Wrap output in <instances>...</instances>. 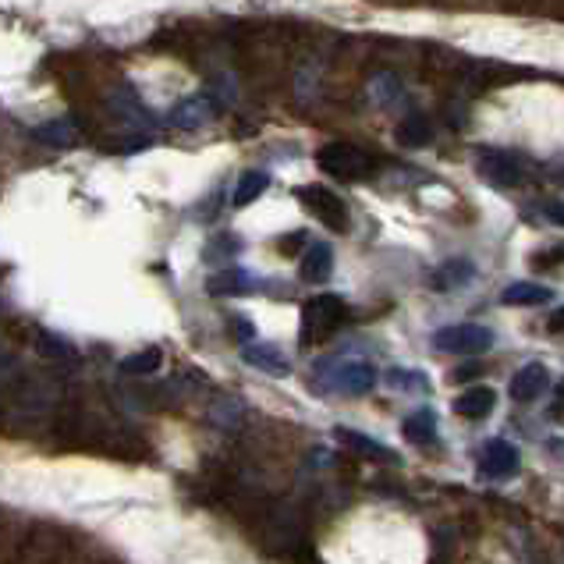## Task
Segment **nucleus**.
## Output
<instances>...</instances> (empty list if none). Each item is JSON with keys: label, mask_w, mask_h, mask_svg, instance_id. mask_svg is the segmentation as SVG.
<instances>
[{"label": "nucleus", "mask_w": 564, "mask_h": 564, "mask_svg": "<svg viewBox=\"0 0 564 564\" xmlns=\"http://www.w3.org/2000/svg\"><path fill=\"white\" fill-rule=\"evenodd\" d=\"M316 164L323 167L327 174L334 178H345V181H359L373 171V160H369L366 149L352 146V142H327V146L316 153Z\"/></svg>", "instance_id": "f257e3e1"}, {"label": "nucleus", "mask_w": 564, "mask_h": 564, "mask_svg": "<svg viewBox=\"0 0 564 564\" xmlns=\"http://www.w3.org/2000/svg\"><path fill=\"white\" fill-rule=\"evenodd\" d=\"M433 345L440 352H455V355H483L494 348V330L479 327V323H451V327H440L433 334Z\"/></svg>", "instance_id": "f03ea898"}, {"label": "nucleus", "mask_w": 564, "mask_h": 564, "mask_svg": "<svg viewBox=\"0 0 564 564\" xmlns=\"http://www.w3.org/2000/svg\"><path fill=\"white\" fill-rule=\"evenodd\" d=\"M476 171L486 185H494V188H518L525 181L522 164H518L511 153H504V149H479Z\"/></svg>", "instance_id": "7ed1b4c3"}, {"label": "nucleus", "mask_w": 564, "mask_h": 564, "mask_svg": "<svg viewBox=\"0 0 564 564\" xmlns=\"http://www.w3.org/2000/svg\"><path fill=\"white\" fill-rule=\"evenodd\" d=\"M298 196L309 206V213H316V220H323L327 228H334V231L348 228V206L337 192H330V188H323V185H309V188H302Z\"/></svg>", "instance_id": "20e7f679"}, {"label": "nucleus", "mask_w": 564, "mask_h": 564, "mask_svg": "<svg viewBox=\"0 0 564 564\" xmlns=\"http://www.w3.org/2000/svg\"><path fill=\"white\" fill-rule=\"evenodd\" d=\"M522 465V455L518 447L508 444V440H486L483 455H479V476L486 479H511Z\"/></svg>", "instance_id": "39448f33"}, {"label": "nucleus", "mask_w": 564, "mask_h": 564, "mask_svg": "<svg viewBox=\"0 0 564 564\" xmlns=\"http://www.w3.org/2000/svg\"><path fill=\"white\" fill-rule=\"evenodd\" d=\"M213 114H217V103H213L210 96H203V93L185 96V100L171 110V125L181 128V132H196V128L210 125Z\"/></svg>", "instance_id": "423d86ee"}, {"label": "nucleus", "mask_w": 564, "mask_h": 564, "mask_svg": "<svg viewBox=\"0 0 564 564\" xmlns=\"http://www.w3.org/2000/svg\"><path fill=\"white\" fill-rule=\"evenodd\" d=\"M550 384V369L543 366V362H525L522 369H518L515 376H511V384H508V394L511 401H536L543 391H547Z\"/></svg>", "instance_id": "0eeeda50"}, {"label": "nucleus", "mask_w": 564, "mask_h": 564, "mask_svg": "<svg viewBox=\"0 0 564 564\" xmlns=\"http://www.w3.org/2000/svg\"><path fill=\"white\" fill-rule=\"evenodd\" d=\"M376 387V369L362 359L352 362H341L334 373V391H345V394H369Z\"/></svg>", "instance_id": "6e6552de"}, {"label": "nucleus", "mask_w": 564, "mask_h": 564, "mask_svg": "<svg viewBox=\"0 0 564 564\" xmlns=\"http://www.w3.org/2000/svg\"><path fill=\"white\" fill-rule=\"evenodd\" d=\"M341 320H345V298L316 295L313 302H306V330L316 323V330H320V334H327V330H334Z\"/></svg>", "instance_id": "1a4fd4ad"}, {"label": "nucleus", "mask_w": 564, "mask_h": 564, "mask_svg": "<svg viewBox=\"0 0 564 564\" xmlns=\"http://www.w3.org/2000/svg\"><path fill=\"white\" fill-rule=\"evenodd\" d=\"M298 274L306 284H323L334 274V249L327 242H313L302 252V263H298Z\"/></svg>", "instance_id": "9d476101"}, {"label": "nucleus", "mask_w": 564, "mask_h": 564, "mask_svg": "<svg viewBox=\"0 0 564 564\" xmlns=\"http://www.w3.org/2000/svg\"><path fill=\"white\" fill-rule=\"evenodd\" d=\"M242 359L249 362V366H256L259 373H270V376L291 373V359L277 345H259V341H252V345L242 348Z\"/></svg>", "instance_id": "9b49d317"}, {"label": "nucleus", "mask_w": 564, "mask_h": 564, "mask_svg": "<svg viewBox=\"0 0 564 564\" xmlns=\"http://www.w3.org/2000/svg\"><path fill=\"white\" fill-rule=\"evenodd\" d=\"M494 401H497V394L490 391V387H469V391H462L455 398V412L462 419H486L490 412H494Z\"/></svg>", "instance_id": "f8f14e48"}, {"label": "nucleus", "mask_w": 564, "mask_h": 564, "mask_svg": "<svg viewBox=\"0 0 564 564\" xmlns=\"http://www.w3.org/2000/svg\"><path fill=\"white\" fill-rule=\"evenodd\" d=\"M32 139L40 142V146H54V149H68L79 142V128H75V121L71 118H57V121H47V125L32 128Z\"/></svg>", "instance_id": "ddd939ff"}, {"label": "nucleus", "mask_w": 564, "mask_h": 564, "mask_svg": "<svg viewBox=\"0 0 564 564\" xmlns=\"http://www.w3.org/2000/svg\"><path fill=\"white\" fill-rule=\"evenodd\" d=\"M394 139H398L401 146H408V149L430 146V139H433L430 118H426V114H408V118H401L398 128H394Z\"/></svg>", "instance_id": "4468645a"}, {"label": "nucleus", "mask_w": 564, "mask_h": 564, "mask_svg": "<svg viewBox=\"0 0 564 564\" xmlns=\"http://www.w3.org/2000/svg\"><path fill=\"white\" fill-rule=\"evenodd\" d=\"M501 302L504 306H543V302H550V288L536 281H511L501 291Z\"/></svg>", "instance_id": "2eb2a0df"}, {"label": "nucleus", "mask_w": 564, "mask_h": 564, "mask_svg": "<svg viewBox=\"0 0 564 564\" xmlns=\"http://www.w3.org/2000/svg\"><path fill=\"white\" fill-rule=\"evenodd\" d=\"M405 440H412V444H419V447H426V444H433L437 440V416H433V408H416L412 416L405 419Z\"/></svg>", "instance_id": "dca6fc26"}, {"label": "nucleus", "mask_w": 564, "mask_h": 564, "mask_svg": "<svg viewBox=\"0 0 564 564\" xmlns=\"http://www.w3.org/2000/svg\"><path fill=\"white\" fill-rule=\"evenodd\" d=\"M337 440L345 447H352V451H359V455H366V458H376V462H391V447H384L380 440H373V437H366V433H359V430H348V426H337Z\"/></svg>", "instance_id": "f3484780"}, {"label": "nucleus", "mask_w": 564, "mask_h": 564, "mask_svg": "<svg viewBox=\"0 0 564 564\" xmlns=\"http://www.w3.org/2000/svg\"><path fill=\"white\" fill-rule=\"evenodd\" d=\"M252 288H256V277L245 274V270H238V267L210 277V295H249Z\"/></svg>", "instance_id": "a211bd4d"}, {"label": "nucleus", "mask_w": 564, "mask_h": 564, "mask_svg": "<svg viewBox=\"0 0 564 564\" xmlns=\"http://www.w3.org/2000/svg\"><path fill=\"white\" fill-rule=\"evenodd\" d=\"M267 188H270V174L267 171H245L242 178H238L231 203H235V206H249V203H256V199L263 196Z\"/></svg>", "instance_id": "6ab92c4d"}, {"label": "nucleus", "mask_w": 564, "mask_h": 564, "mask_svg": "<svg viewBox=\"0 0 564 564\" xmlns=\"http://www.w3.org/2000/svg\"><path fill=\"white\" fill-rule=\"evenodd\" d=\"M369 96H373L376 107H394L401 100V79L391 71H380L369 79Z\"/></svg>", "instance_id": "aec40b11"}, {"label": "nucleus", "mask_w": 564, "mask_h": 564, "mask_svg": "<svg viewBox=\"0 0 564 564\" xmlns=\"http://www.w3.org/2000/svg\"><path fill=\"white\" fill-rule=\"evenodd\" d=\"M472 263L469 259H451V263H444V267L433 274V288L437 291H451V288H458V284H465V281H472Z\"/></svg>", "instance_id": "412c9836"}, {"label": "nucleus", "mask_w": 564, "mask_h": 564, "mask_svg": "<svg viewBox=\"0 0 564 564\" xmlns=\"http://www.w3.org/2000/svg\"><path fill=\"white\" fill-rule=\"evenodd\" d=\"M160 362H164V352H160V348H146V352L128 355V359L121 362V373H128V376H149V373H157Z\"/></svg>", "instance_id": "4be33fe9"}, {"label": "nucleus", "mask_w": 564, "mask_h": 564, "mask_svg": "<svg viewBox=\"0 0 564 564\" xmlns=\"http://www.w3.org/2000/svg\"><path fill=\"white\" fill-rule=\"evenodd\" d=\"M387 384H391L394 391H430V384H426V376L419 373V369H391V373H387Z\"/></svg>", "instance_id": "5701e85b"}, {"label": "nucleus", "mask_w": 564, "mask_h": 564, "mask_svg": "<svg viewBox=\"0 0 564 564\" xmlns=\"http://www.w3.org/2000/svg\"><path fill=\"white\" fill-rule=\"evenodd\" d=\"M40 348H43V352H47V355H54V359H68V348H64V341H61V337H54V334H47V330H43V334H40Z\"/></svg>", "instance_id": "b1692460"}, {"label": "nucleus", "mask_w": 564, "mask_h": 564, "mask_svg": "<svg viewBox=\"0 0 564 564\" xmlns=\"http://www.w3.org/2000/svg\"><path fill=\"white\" fill-rule=\"evenodd\" d=\"M231 330H235V337L242 345H252V337H256V330H252V323L245 316H231Z\"/></svg>", "instance_id": "393cba45"}, {"label": "nucleus", "mask_w": 564, "mask_h": 564, "mask_svg": "<svg viewBox=\"0 0 564 564\" xmlns=\"http://www.w3.org/2000/svg\"><path fill=\"white\" fill-rule=\"evenodd\" d=\"M547 217L554 220L557 228H564V203H547Z\"/></svg>", "instance_id": "a878e982"}, {"label": "nucleus", "mask_w": 564, "mask_h": 564, "mask_svg": "<svg viewBox=\"0 0 564 564\" xmlns=\"http://www.w3.org/2000/svg\"><path fill=\"white\" fill-rule=\"evenodd\" d=\"M476 376H479V366H458L455 369V384H458V380H476Z\"/></svg>", "instance_id": "bb28decb"}, {"label": "nucleus", "mask_w": 564, "mask_h": 564, "mask_svg": "<svg viewBox=\"0 0 564 564\" xmlns=\"http://www.w3.org/2000/svg\"><path fill=\"white\" fill-rule=\"evenodd\" d=\"M547 330H564V309H557L554 320L547 323Z\"/></svg>", "instance_id": "cd10ccee"}]
</instances>
